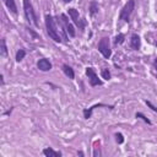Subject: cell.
<instances>
[{
    "instance_id": "cell-1",
    "label": "cell",
    "mask_w": 157,
    "mask_h": 157,
    "mask_svg": "<svg viewBox=\"0 0 157 157\" xmlns=\"http://www.w3.org/2000/svg\"><path fill=\"white\" fill-rule=\"evenodd\" d=\"M45 26H47V32H48L49 37L52 39H54L55 42H61V38H60V34H59V29H58V26H56L55 20H54L53 16H50V15L45 16Z\"/></svg>"
},
{
    "instance_id": "cell-18",
    "label": "cell",
    "mask_w": 157,
    "mask_h": 157,
    "mask_svg": "<svg viewBox=\"0 0 157 157\" xmlns=\"http://www.w3.org/2000/svg\"><path fill=\"white\" fill-rule=\"evenodd\" d=\"M136 118H142V120H144V121H146L147 124H151V121H150V120H148L144 114H141V113H136Z\"/></svg>"
},
{
    "instance_id": "cell-11",
    "label": "cell",
    "mask_w": 157,
    "mask_h": 157,
    "mask_svg": "<svg viewBox=\"0 0 157 157\" xmlns=\"http://www.w3.org/2000/svg\"><path fill=\"white\" fill-rule=\"evenodd\" d=\"M2 1H4V4L7 6V9H9L11 12H13V13L17 12V7H16V4H15L13 0H2Z\"/></svg>"
},
{
    "instance_id": "cell-9",
    "label": "cell",
    "mask_w": 157,
    "mask_h": 157,
    "mask_svg": "<svg viewBox=\"0 0 157 157\" xmlns=\"http://www.w3.org/2000/svg\"><path fill=\"white\" fill-rule=\"evenodd\" d=\"M130 47L132 49H135V50L140 49V47H141V39H140V37L137 34H132L131 36V38H130Z\"/></svg>"
},
{
    "instance_id": "cell-14",
    "label": "cell",
    "mask_w": 157,
    "mask_h": 157,
    "mask_svg": "<svg viewBox=\"0 0 157 157\" xmlns=\"http://www.w3.org/2000/svg\"><path fill=\"white\" fill-rule=\"evenodd\" d=\"M0 54H1L2 56H6V54H7V49H6L5 39H1V50H0Z\"/></svg>"
},
{
    "instance_id": "cell-8",
    "label": "cell",
    "mask_w": 157,
    "mask_h": 157,
    "mask_svg": "<svg viewBox=\"0 0 157 157\" xmlns=\"http://www.w3.org/2000/svg\"><path fill=\"white\" fill-rule=\"evenodd\" d=\"M37 67L40 71H49L52 69V64H50V61L48 59H40L37 63Z\"/></svg>"
},
{
    "instance_id": "cell-10",
    "label": "cell",
    "mask_w": 157,
    "mask_h": 157,
    "mask_svg": "<svg viewBox=\"0 0 157 157\" xmlns=\"http://www.w3.org/2000/svg\"><path fill=\"white\" fill-rule=\"evenodd\" d=\"M43 155H45L47 157H60L61 153L58 152V151H54L52 148H44L43 150Z\"/></svg>"
},
{
    "instance_id": "cell-22",
    "label": "cell",
    "mask_w": 157,
    "mask_h": 157,
    "mask_svg": "<svg viewBox=\"0 0 157 157\" xmlns=\"http://www.w3.org/2000/svg\"><path fill=\"white\" fill-rule=\"evenodd\" d=\"M155 66H156V69H157V59L155 60Z\"/></svg>"
},
{
    "instance_id": "cell-16",
    "label": "cell",
    "mask_w": 157,
    "mask_h": 157,
    "mask_svg": "<svg viewBox=\"0 0 157 157\" xmlns=\"http://www.w3.org/2000/svg\"><path fill=\"white\" fill-rule=\"evenodd\" d=\"M124 37H125V36H124L123 33L118 34V36L115 37V40H114V43H115V44H121V43L124 42Z\"/></svg>"
},
{
    "instance_id": "cell-23",
    "label": "cell",
    "mask_w": 157,
    "mask_h": 157,
    "mask_svg": "<svg viewBox=\"0 0 157 157\" xmlns=\"http://www.w3.org/2000/svg\"><path fill=\"white\" fill-rule=\"evenodd\" d=\"M64 2H70V1H72V0H63Z\"/></svg>"
},
{
    "instance_id": "cell-4",
    "label": "cell",
    "mask_w": 157,
    "mask_h": 157,
    "mask_svg": "<svg viewBox=\"0 0 157 157\" xmlns=\"http://www.w3.org/2000/svg\"><path fill=\"white\" fill-rule=\"evenodd\" d=\"M98 50H99V53L104 56V58H110V54H112V52H110V47H109V39L107 38V37H103L101 40H99V43H98Z\"/></svg>"
},
{
    "instance_id": "cell-3",
    "label": "cell",
    "mask_w": 157,
    "mask_h": 157,
    "mask_svg": "<svg viewBox=\"0 0 157 157\" xmlns=\"http://www.w3.org/2000/svg\"><path fill=\"white\" fill-rule=\"evenodd\" d=\"M134 7H135V1H134V0H129V1L124 5V7L121 9L120 15H119V18L123 20V21H129L130 15H131L132 11H134Z\"/></svg>"
},
{
    "instance_id": "cell-19",
    "label": "cell",
    "mask_w": 157,
    "mask_h": 157,
    "mask_svg": "<svg viewBox=\"0 0 157 157\" xmlns=\"http://www.w3.org/2000/svg\"><path fill=\"white\" fill-rule=\"evenodd\" d=\"M115 137H117V141H118V144H123L124 139H123V135H121V134H117V135H115Z\"/></svg>"
},
{
    "instance_id": "cell-21",
    "label": "cell",
    "mask_w": 157,
    "mask_h": 157,
    "mask_svg": "<svg viewBox=\"0 0 157 157\" xmlns=\"http://www.w3.org/2000/svg\"><path fill=\"white\" fill-rule=\"evenodd\" d=\"M146 104H147V105H148V107H150V108H151L153 112H157V108H156L155 105H152V103H151L150 101H146Z\"/></svg>"
},
{
    "instance_id": "cell-7",
    "label": "cell",
    "mask_w": 157,
    "mask_h": 157,
    "mask_svg": "<svg viewBox=\"0 0 157 157\" xmlns=\"http://www.w3.org/2000/svg\"><path fill=\"white\" fill-rule=\"evenodd\" d=\"M60 17H61L63 25H64V27H65V31L69 33V36H70V37H75V29H74V26L69 22V18L66 17V15H64V13H63Z\"/></svg>"
},
{
    "instance_id": "cell-20",
    "label": "cell",
    "mask_w": 157,
    "mask_h": 157,
    "mask_svg": "<svg viewBox=\"0 0 157 157\" xmlns=\"http://www.w3.org/2000/svg\"><path fill=\"white\" fill-rule=\"evenodd\" d=\"M97 10H98V9H96V2H92V4H91V13L93 15Z\"/></svg>"
},
{
    "instance_id": "cell-5",
    "label": "cell",
    "mask_w": 157,
    "mask_h": 157,
    "mask_svg": "<svg viewBox=\"0 0 157 157\" xmlns=\"http://www.w3.org/2000/svg\"><path fill=\"white\" fill-rule=\"evenodd\" d=\"M86 75H87L88 78H90L91 86H99V85H102V81L98 78L96 71H94L92 67H87V69H86Z\"/></svg>"
},
{
    "instance_id": "cell-2",
    "label": "cell",
    "mask_w": 157,
    "mask_h": 157,
    "mask_svg": "<svg viewBox=\"0 0 157 157\" xmlns=\"http://www.w3.org/2000/svg\"><path fill=\"white\" fill-rule=\"evenodd\" d=\"M23 10H25V13H26L27 20L29 22H32L36 27H38L39 23H38V20H37V15H36V12L33 10V6H32V4H31L29 0H23Z\"/></svg>"
},
{
    "instance_id": "cell-24",
    "label": "cell",
    "mask_w": 157,
    "mask_h": 157,
    "mask_svg": "<svg viewBox=\"0 0 157 157\" xmlns=\"http://www.w3.org/2000/svg\"><path fill=\"white\" fill-rule=\"evenodd\" d=\"M156 44H157V42H156Z\"/></svg>"
},
{
    "instance_id": "cell-17",
    "label": "cell",
    "mask_w": 157,
    "mask_h": 157,
    "mask_svg": "<svg viewBox=\"0 0 157 157\" xmlns=\"http://www.w3.org/2000/svg\"><path fill=\"white\" fill-rule=\"evenodd\" d=\"M101 74H102V77H103L104 80H109V78H110V72L108 71V69H103Z\"/></svg>"
},
{
    "instance_id": "cell-13",
    "label": "cell",
    "mask_w": 157,
    "mask_h": 157,
    "mask_svg": "<svg viewBox=\"0 0 157 157\" xmlns=\"http://www.w3.org/2000/svg\"><path fill=\"white\" fill-rule=\"evenodd\" d=\"M99 105H101V107H107V108H112V107H108V105H105V104H101V103H99V104H96V105H93V107H91V108H90L88 110H87V109H86V110H83V114H85V118H86V119H88V118L91 117V114H92V110H93L94 108H97V107H99Z\"/></svg>"
},
{
    "instance_id": "cell-12",
    "label": "cell",
    "mask_w": 157,
    "mask_h": 157,
    "mask_svg": "<svg viewBox=\"0 0 157 157\" xmlns=\"http://www.w3.org/2000/svg\"><path fill=\"white\" fill-rule=\"evenodd\" d=\"M63 71L64 74L69 77V78H74L75 77V74H74V70L69 66V65H63Z\"/></svg>"
},
{
    "instance_id": "cell-15",
    "label": "cell",
    "mask_w": 157,
    "mask_h": 157,
    "mask_svg": "<svg viewBox=\"0 0 157 157\" xmlns=\"http://www.w3.org/2000/svg\"><path fill=\"white\" fill-rule=\"evenodd\" d=\"M25 55H26V52H25L23 49H20V50L16 53V60H17V61H21V60L25 58Z\"/></svg>"
},
{
    "instance_id": "cell-6",
    "label": "cell",
    "mask_w": 157,
    "mask_h": 157,
    "mask_svg": "<svg viewBox=\"0 0 157 157\" xmlns=\"http://www.w3.org/2000/svg\"><path fill=\"white\" fill-rule=\"evenodd\" d=\"M69 16L71 17L72 22H74L76 26H78L80 28H83V22L80 20V15H78V11H77V10H75V9H69Z\"/></svg>"
}]
</instances>
